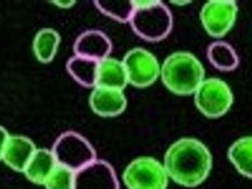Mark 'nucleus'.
<instances>
[{"label": "nucleus", "mask_w": 252, "mask_h": 189, "mask_svg": "<svg viewBox=\"0 0 252 189\" xmlns=\"http://www.w3.org/2000/svg\"><path fill=\"white\" fill-rule=\"evenodd\" d=\"M163 164L170 179L190 189L207 180L212 170L213 157L200 140L182 137L167 148Z\"/></svg>", "instance_id": "f257e3e1"}, {"label": "nucleus", "mask_w": 252, "mask_h": 189, "mask_svg": "<svg viewBox=\"0 0 252 189\" xmlns=\"http://www.w3.org/2000/svg\"><path fill=\"white\" fill-rule=\"evenodd\" d=\"M160 78L167 90L179 96L194 95L205 78L201 62L189 51H177L161 65Z\"/></svg>", "instance_id": "f03ea898"}, {"label": "nucleus", "mask_w": 252, "mask_h": 189, "mask_svg": "<svg viewBox=\"0 0 252 189\" xmlns=\"http://www.w3.org/2000/svg\"><path fill=\"white\" fill-rule=\"evenodd\" d=\"M134 11L130 20L133 32L150 42L163 40L173 30L170 9L159 0H135Z\"/></svg>", "instance_id": "7ed1b4c3"}, {"label": "nucleus", "mask_w": 252, "mask_h": 189, "mask_svg": "<svg viewBox=\"0 0 252 189\" xmlns=\"http://www.w3.org/2000/svg\"><path fill=\"white\" fill-rule=\"evenodd\" d=\"M197 110L209 119L224 116L231 109L234 95L227 82L220 78L205 79L194 94Z\"/></svg>", "instance_id": "20e7f679"}, {"label": "nucleus", "mask_w": 252, "mask_h": 189, "mask_svg": "<svg viewBox=\"0 0 252 189\" xmlns=\"http://www.w3.org/2000/svg\"><path fill=\"white\" fill-rule=\"evenodd\" d=\"M169 179L164 164L151 157L133 159L123 174L128 189H166Z\"/></svg>", "instance_id": "39448f33"}, {"label": "nucleus", "mask_w": 252, "mask_h": 189, "mask_svg": "<svg viewBox=\"0 0 252 189\" xmlns=\"http://www.w3.org/2000/svg\"><path fill=\"white\" fill-rule=\"evenodd\" d=\"M57 164L70 170H80L96 160V152L87 139L78 132H64L52 147Z\"/></svg>", "instance_id": "423d86ee"}, {"label": "nucleus", "mask_w": 252, "mask_h": 189, "mask_svg": "<svg viewBox=\"0 0 252 189\" xmlns=\"http://www.w3.org/2000/svg\"><path fill=\"white\" fill-rule=\"evenodd\" d=\"M122 62L126 68L129 84L136 88H147L160 78L161 65L158 58L145 49L130 50Z\"/></svg>", "instance_id": "0eeeda50"}, {"label": "nucleus", "mask_w": 252, "mask_h": 189, "mask_svg": "<svg viewBox=\"0 0 252 189\" xmlns=\"http://www.w3.org/2000/svg\"><path fill=\"white\" fill-rule=\"evenodd\" d=\"M239 7L233 0H210L202 6L200 21L209 36L220 38L236 23Z\"/></svg>", "instance_id": "6e6552de"}, {"label": "nucleus", "mask_w": 252, "mask_h": 189, "mask_svg": "<svg viewBox=\"0 0 252 189\" xmlns=\"http://www.w3.org/2000/svg\"><path fill=\"white\" fill-rule=\"evenodd\" d=\"M74 189H120L114 167L104 160L96 159L76 171Z\"/></svg>", "instance_id": "1a4fd4ad"}, {"label": "nucleus", "mask_w": 252, "mask_h": 189, "mask_svg": "<svg viewBox=\"0 0 252 189\" xmlns=\"http://www.w3.org/2000/svg\"><path fill=\"white\" fill-rule=\"evenodd\" d=\"M90 106L101 117H115L123 114L127 106L124 91L95 86L90 96Z\"/></svg>", "instance_id": "9d476101"}, {"label": "nucleus", "mask_w": 252, "mask_h": 189, "mask_svg": "<svg viewBox=\"0 0 252 189\" xmlns=\"http://www.w3.org/2000/svg\"><path fill=\"white\" fill-rule=\"evenodd\" d=\"M73 50L76 56L101 62L109 57L113 44L105 33L92 30L83 32L78 37Z\"/></svg>", "instance_id": "9b49d317"}, {"label": "nucleus", "mask_w": 252, "mask_h": 189, "mask_svg": "<svg viewBox=\"0 0 252 189\" xmlns=\"http://www.w3.org/2000/svg\"><path fill=\"white\" fill-rule=\"evenodd\" d=\"M37 148L32 140L22 135H10L2 161L17 172H24Z\"/></svg>", "instance_id": "f8f14e48"}, {"label": "nucleus", "mask_w": 252, "mask_h": 189, "mask_svg": "<svg viewBox=\"0 0 252 189\" xmlns=\"http://www.w3.org/2000/svg\"><path fill=\"white\" fill-rule=\"evenodd\" d=\"M127 84L129 82L123 62L108 57L99 63L96 86L124 91Z\"/></svg>", "instance_id": "ddd939ff"}, {"label": "nucleus", "mask_w": 252, "mask_h": 189, "mask_svg": "<svg viewBox=\"0 0 252 189\" xmlns=\"http://www.w3.org/2000/svg\"><path fill=\"white\" fill-rule=\"evenodd\" d=\"M57 164L52 151L48 149H37L23 173L32 183L44 185Z\"/></svg>", "instance_id": "4468645a"}, {"label": "nucleus", "mask_w": 252, "mask_h": 189, "mask_svg": "<svg viewBox=\"0 0 252 189\" xmlns=\"http://www.w3.org/2000/svg\"><path fill=\"white\" fill-rule=\"evenodd\" d=\"M207 57L210 64L220 71H233L240 65V58L236 50L231 45L221 40L208 46Z\"/></svg>", "instance_id": "2eb2a0df"}, {"label": "nucleus", "mask_w": 252, "mask_h": 189, "mask_svg": "<svg viewBox=\"0 0 252 189\" xmlns=\"http://www.w3.org/2000/svg\"><path fill=\"white\" fill-rule=\"evenodd\" d=\"M227 158L241 176L252 179V134L235 141L228 148Z\"/></svg>", "instance_id": "dca6fc26"}, {"label": "nucleus", "mask_w": 252, "mask_h": 189, "mask_svg": "<svg viewBox=\"0 0 252 189\" xmlns=\"http://www.w3.org/2000/svg\"><path fill=\"white\" fill-rule=\"evenodd\" d=\"M99 63L87 58L74 56L68 61L66 68L69 75L80 85L94 88L97 84Z\"/></svg>", "instance_id": "f3484780"}, {"label": "nucleus", "mask_w": 252, "mask_h": 189, "mask_svg": "<svg viewBox=\"0 0 252 189\" xmlns=\"http://www.w3.org/2000/svg\"><path fill=\"white\" fill-rule=\"evenodd\" d=\"M61 36L53 29H42L36 34L33 41V51L40 63H49L57 54Z\"/></svg>", "instance_id": "a211bd4d"}, {"label": "nucleus", "mask_w": 252, "mask_h": 189, "mask_svg": "<svg viewBox=\"0 0 252 189\" xmlns=\"http://www.w3.org/2000/svg\"><path fill=\"white\" fill-rule=\"evenodd\" d=\"M95 6L102 14L121 23L130 22L134 11L133 1L109 0L94 1Z\"/></svg>", "instance_id": "6ab92c4d"}, {"label": "nucleus", "mask_w": 252, "mask_h": 189, "mask_svg": "<svg viewBox=\"0 0 252 189\" xmlns=\"http://www.w3.org/2000/svg\"><path fill=\"white\" fill-rule=\"evenodd\" d=\"M74 171L57 164L43 186L46 189H74Z\"/></svg>", "instance_id": "aec40b11"}, {"label": "nucleus", "mask_w": 252, "mask_h": 189, "mask_svg": "<svg viewBox=\"0 0 252 189\" xmlns=\"http://www.w3.org/2000/svg\"><path fill=\"white\" fill-rule=\"evenodd\" d=\"M9 133L3 126H0V161L3 159L7 140L9 138Z\"/></svg>", "instance_id": "412c9836"}, {"label": "nucleus", "mask_w": 252, "mask_h": 189, "mask_svg": "<svg viewBox=\"0 0 252 189\" xmlns=\"http://www.w3.org/2000/svg\"><path fill=\"white\" fill-rule=\"evenodd\" d=\"M51 3L55 4L56 6L61 7V8H69V7L75 5L76 1H69V0H66V1H52Z\"/></svg>", "instance_id": "4be33fe9"}, {"label": "nucleus", "mask_w": 252, "mask_h": 189, "mask_svg": "<svg viewBox=\"0 0 252 189\" xmlns=\"http://www.w3.org/2000/svg\"><path fill=\"white\" fill-rule=\"evenodd\" d=\"M191 3V1H187V0H179V1H171V4L176 5L177 6H188Z\"/></svg>", "instance_id": "5701e85b"}]
</instances>
